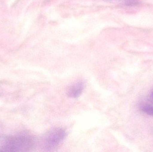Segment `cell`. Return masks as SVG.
Masks as SVG:
<instances>
[{
  "mask_svg": "<svg viewBox=\"0 0 153 152\" xmlns=\"http://www.w3.org/2000/svg\"><path fill=\"white\" fill-rule=\"evenodd\" d=\"M124 1H135V0H124Z\"/></svg>",
  "mask_w": 153,
  "mask_h": 152,
  "instance_id": "cell-5",
  "label": "cell"
},
{
  "mask_svg": "<svg viewBox=\"0 0 153 152\" xmlns=\"http://www.w3.org/2000/svg\"></svg>",
  "mask_w": 153,
  "mask_h": 152,
  "instance_id": "cell-6",
  "label": "cell"
},
{
  "mask_svg": "<svg viewBox=\"0 0 153 152\" xmlns=\"http://www.w3.org/2000/svg\"><path fill=\"white\" fill-rule=\"evenodd\" d=\"M65 130L62 128H56L48 133L45 139V148L47 151H51L62 144L66 137Z\"/></svg>",
  "mask_w": 153,
  "mask_h": 152,
  "instance_id": "cell-2",
  "label": "cell"
},
{
  "mask_svg": "<svg viewBox=\"0 0 153 152\" xmlns=\"http://www.w3.org/2000/svg\"><path fill=\"white\" fill-rule=\"evenodd\" d=\"M84 86L85 84L82 81H77L68 88L67 95L71 98H77L82 93Z\"/></svg>",
  "mask_w": 153,
  "mask_h": 152,
  "instance_id": "cell-3",
  "label": "cell"
},
{
  "mask_svg": "<svg viewBox=\"0 0 153 152\" xmlns=\"http://www.w3.org/2000/svg\"><path fill=\"white\" fill-rule=\"evenodd\" d=\"M142 109L145 113L153 117V106H145L142 108Z\"/></svg>",
  "mask_w": 153,
  "mask_h": 152,
  "instance_id": "cell-4",
  "label": "cell"
},
{
  "mask_svg": "<svg viewBox=\"0 0 153 152\" xmlns=\"http://www.w3.org/2000/svg\"><path fill=\"white\" fill-rule=\"evenodd\" d=\"M34 145V140L31 136L26 134L17 135L6 138L0 146V151H27Z\"/></svg>",
  "mask_w": 153,
  "mask_h": 152,
  "instance_id": "cell-1",
  "label": "cell"
}]
</instances>
